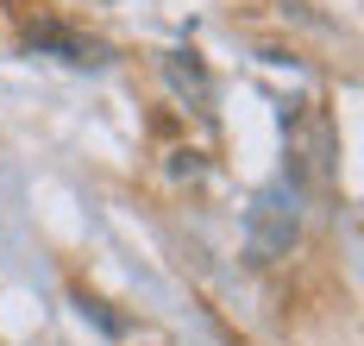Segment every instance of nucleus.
<instances>
[{
    "instance_id": "1",
    "label": "nucleus",
    "mask_w": 364,
    "mask_h": 346,
    "mask_svg": "<svg viewBox=\"0 0 364 346\" xmlns=\"http://www.w3.org/2000/svg\"><path fill=\"white\" fill-rule=\"evenodd\" d=\"M289 164L308 189H333L339 183V132H333L327 108H301L289 126Z\"/></svg>"
},
{
    "instance_id": "4",
    "label": "nucleus",
    "mask_w": 364,
    "mask_h": 346,
    "mask_svg": "<svg viewBox=\"0 0 364 346\" xmlns=\"http://www.w3.org/2000/svg\"><path fill=\"white\" fill-rule=\"evenodd\" d=\"M164 70H170V82H176L182 95H195V101H208V70H201V63H195L188 51H176V57H170Z\"/></svg>"
},
{
    "instance_id": "2",
    "label": "nucleus",
    "mask_w": 364,
    "mask_h": 346,
    "mask_svg": "<svg viewBox=\"0 0 364 346\" xmlns=\"http://www.w3.org/2000/svg\"><path fill=\"white\" fill-rule=\"evenodd\" d=\"M301 239V214H295V195L277 183V189H257L252 214H245V252L252 265H277L289 258V246Z\"/></svg>"
},
{
    "instance_id": "3",
    "label": "nucleus",
    "mask_w": 364,
    "mask_h": 346,
    "mask_svg": "<svg viewBox=\"0 0 364 346\" xmlns=\"http://www.w3.org/2000/svg\"><path fill=\"white\" fill-rule=\"evenodd\" d=\"M26 44H32V51H63L70 63H107V44L75 38V32H63V26H57V19H38V26H26Z\"/></svg>"
}]
</instances>
